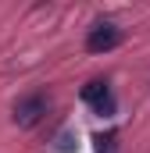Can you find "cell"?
<instances>
[{
    "instance_id": "1",
    "label": "cell",
    "mask_w": 150,
    "mask_h": 153,
    "mask_svg": "<svg viewBox=\"0 0 150 153\" xmlns=\"http://www.w3.org/2000/svg\"><path fill=\"white\" fill-rule=\"evenodd\" d=\"M82 103H89L93 114H100V117H114V111H118V100H114V93H111L107 82H89V85H82Z\"/></svg>"
},
{
    "instance_id": "2",
    "label": "cell",
    "mask_w": 150,
    "mask_h": 153,
    "mask_svg": "<svg viewBox=\"0 0 150 153\" xmlns=\"http://www.w3.org/2000/svg\"><path fill=\"white\" fill-rule=\"evenodd\" d=\"M43 114H46V96H43V93H29V96H22V100L14 103V125H18V128L39 125Z\"/></svg>"
},
{
    "instance_id": "3",
    "label": "cell",
    "mask_w": 150,
    "mask_h": 153,
    "mask_svg": "<svg viewBox=\"0 0 150 153\" xmlns=\"http://www.w3.org/2000/svg\"><path fill=\"white\" fill-rule=\"evenodd\" d=\"M122 43V29L114 25V22H97L93 29H89V36H86V50L89 53H107Z\"/></svg>"
},
{
    "instance_id": "4",
    "label": "cell",
    "mask_w": 150,
    "mask_h": 153,
    "mask_svg": "<svg viewBox=\"0 0 150 153\" xmlns=\"http://www.w3.org/2000/svg\"><path fill=\"white\" fill-rule=\"evenodd\" d=\"M93 143H97V153H114L118 135H114V132H100V135H93Z\"/></svg>"
},
{
    "instance_id": "5",
    "label": "cell",
    "mask_w": 150,
    "mask_h": 153,
    "mask_svg": "<svg viewBox=\"0 0 150 153\" xmlns=\"http://www.w3.org/2000/svg\"><path fill=\"white\" fill-rule=\"evenodd\" d=\"M57 153H72V132H61L57 135Z\"/></svg>"
}]
</instances>
